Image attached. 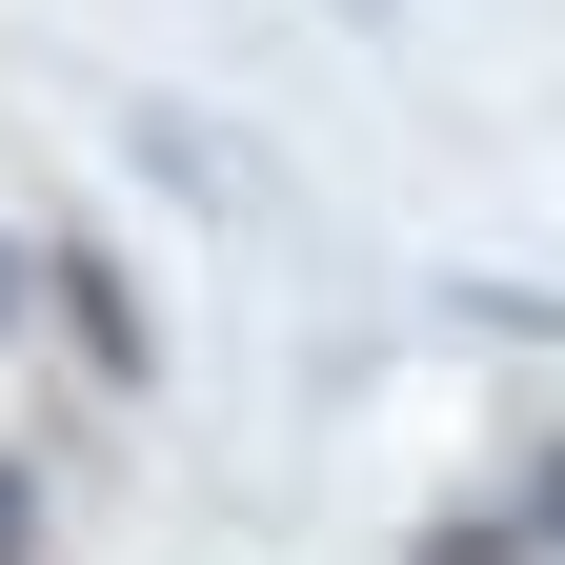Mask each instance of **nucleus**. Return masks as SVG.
I'll return each instance as SVG.
<instances>
[{"instance_id": "1", "label": "nucleus", "mask_w": 565, "mask_h": 565, "mask_svg": "<svg viewBox=\"0 0 565 565\" xmlns=\"http://www.w3.org/2000/svg\"><path fill=\"white\" fill-rule=\"evenodd\" d=\"M41 323L82 343V384H102V404H162V303H141V263H121L102 223H61V243H41Z\"/></svg>"}, {"instance_id": "2", "label": "nucleus", "mask_w": 565, "mask_h": 565, "mask_svg": "<svg viewBox=\"0 0 565 565\" xmlns=\"http://www.w3.org/2000/svg\"><path fill=\"white\" fill-rule=\"evenodd\" d=\"M404 565H525V525H505V505H424V545H404Z\"/></svg>"}, {"instance_id": "3", "label": "nucleus", "mask_w": 565, "mask_h": 565, "mask_svg": "<svg viewBox=\"0 0 565 565\" xmlns=\"http://www.w3.org/2000/svg\"><path fill=\"white\" fill-rule=\"evenodd\" d=\"M0 565H61V505H41V465L0 445Z\"/></svg>"}, {"instance_id": "5", "label": "nucleus", "mask_w": 565, "mask_h": 565, "mask_svg": "<svg viewBox=\"0 0 565 565\" xmlns=\"http://www.w3.org/2000/svg\"><path fill=\"white\" fill-rule=\"evenodd\" d=\"M21 323H41V243L0 223V343H21Z\"/></svg>"}, {"instance_id": "4", "label": "nucleus", "mask_w": 565, "mask_h": 565, "mask_svg": "<svg viewBox=\"0 0 565 565\" xmlns=\"http://www.w3.org/2000/svg\"><path fill=\"white\" fill-rule=\"evenodd\" d=\"M505 525H525V565H565V445H525V505Z\"/></svg>"}]
</instances>
